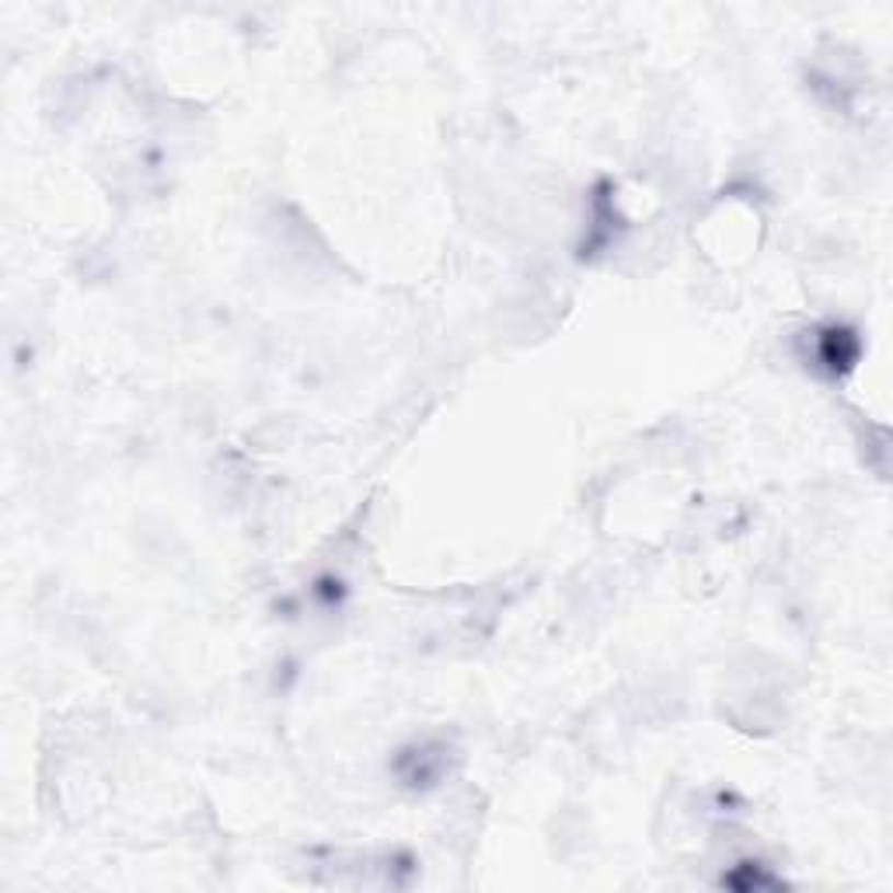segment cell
<instances>
[{"instance_id":"6da1fadb","label":"cell","mask_w":893,"mask_h":893,"mask_svg":"<svg viewBox=\"0 0 893 893\" xmlns=\"http://www.w3.org/2000/svg\"><path fill=\"white\" fill-rule=\"evenodd\" d=\"M816 356H821V364L831 374H845V370L855 367V356H859V339H855V332H848V329L831 325L821 335V350H816Z\"/></svg>"}]
</instances>
